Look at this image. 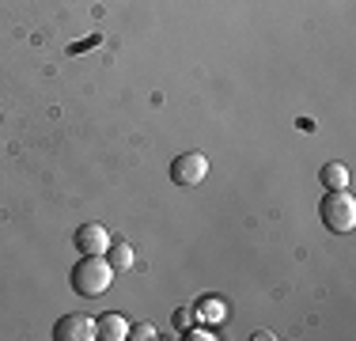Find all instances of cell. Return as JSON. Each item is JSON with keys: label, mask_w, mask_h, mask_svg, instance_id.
<instances>
[{"label": "cell", "mask_w": 356, "mask_h": 341, "mask_svg": "<svg viewBox=\"0 0 356 341\" xmlns=\"http://www.w3.org/2000/svg\"><path fill=\"white\" fill-rule=\"evenodd\" d=\"M110 285H114V269H110L106 254H83L80 266L72 269V288H76V296H83V300L103 296Z\"/></svg>", "instance_id": "6da1fadb"}, {"label": "cell", "mask_w": 356, "mask_h": 341, "mask_svg": "<svg viewBox=\"0 0 356 341\" xmlns=\"http://www.w3.org/2000/svg\"><path fill=\"white\" fill-rule=\"evenodd\" d=\"M322 224L330 228V232L345 235L356 228V201L349 190H326V198H322Z\"/></svg>", "instance_id": "7a4b0ae2"}, {"label": "cell", "mask_w": 356, "mask_h": 341, "mask_svg": "<svg viewBox=\"0 0 356 341\" xmlns=\"http://www.w3.org/2000/svg\"><path fill=\"white\" fill-rule=\"evenodd\" d=\"M209 175V156L205 152H182L171 164V182L178 186H201Z\"/></svg>", "instance_id": "3957f363"}, {"label": "cell", "mask_w": 356, "mask_h": 341, "mask_svg": "<svg viewBox=\"0 0 356 341\" xmlns=\"http://www.w3.org/2000/svg\"><path fill=\"white\" fill-rule=\"evenodd\" d=\"M54 338L57 341H91V338H99V326H95V319L91 315H65L61 322L54 326Z\"/></svg>", "instance_id": "277c9868"}, {"label": "cell", "mask_w": 356, "mask_h": 341, "mask_svg": "<svg viewBox=\"0 0 356 341\" xmlns=\"http://www.w3.org/2000/svg\"><path fill=\"white\" fill-rule=\"evenodd\" d=\"M110 232L103 224H80L76 228V251L80 254H106Z\"/></svg>", "instance_id": "5b68a950"}, {"label": "cell", "mask_w": 356, "mask_h": 341, "mask_svg": "<svg viewBox=\"0 0 356 341\" xmlns=\"http://www.w3.org/2000/svg\"><path fill=\"white\" fill-rule=\"evenodd\" d=\"M106 262H110V269H114V273H129L133 262H137V254H133V246L125 243V239H110Z\"/></svg>", "instance_id": "8992f818"}, {"label": "cell", "mask_w": 356, "mask_h": 341, "mask_svg": "<svg viewBox=\"0 0 356 341\" xmlns=\"http://www.w3.org/2000/svg\"><path fill=\"white\" fill-rule=\"evenodd\" d=\"M95 326H99V338H103V341H122V338H129V322H125L118 311H106L103 319H95Z\"/></svg>", "instance_id": "52a82bcc"}, {"label": "cell", "mask_w": 356, "mask_h": 341, "mask_svg": "<svg viewBox=\"0 0 356 341\" xmlns=\"http://www.w3.org/2000/svg\"><path fill=\"white\" fill-rule=\"evenodd\" d=\"M318 178H322V186H326V190H349V167L345 164H326L318 170Z\"/></svg>", "instance_id": "ba28073f"}, {"label": "cell", "mask_w": 356, "mask_h": 341, "mask_svg": "<svg viewBox=\"0 0 356 341\" xmlns=\"http://www.w3.org/2000/svg\"><path fill=\"white\" fill-rule=\"evenodd\" d=\"M197 315H201V319H213V322H220V319H224V300H220V296H209V300H201Z\"/></svg>", "instance_id": "9c48e42d"}, {"label": "cell", "mask_w": 356, "mask_h": 341, "mask_svg": "<svg viewBox=\"0 0 356 341\" xmlns=\"http://www.w3.org/2000/svg\"><path fill=\"white\" fill-rule=\"evenodd\" d=\"M129 338L133 341H148V338H156V326H152V322H137V326H129Z\"/></svg>", "instance_id": "30bf717a"}, {"label": "cell", "mask_w": 356, "mask_h": 341, "mask_svg": "<svg viewBox=\"0 0 356 341\" xmlns=\"http://www.w3.org/2000/svg\"><path fill=\"white\" fill-rule=\"evenodd\" d=\"M186 338H190V341H213L216 334H213V330H209V326H193V330H190V334H186Z\"/></svg>", "instance_id": "8fae6325"}, {"label": "cell", "mask_w": 356, "mask_h": 341, "mask_svg": "<svg viewBox=\"0 0 356 341\" xmlns=\"http://www.w3.org/2000/svg\"><path fill=\"white\" fill-rule=\"evenodd\" d=\"M190 322H193V311H175V326L178 330H186Z\"/></svg>", "instance_id": "7c38bea8"}]
</instances>
